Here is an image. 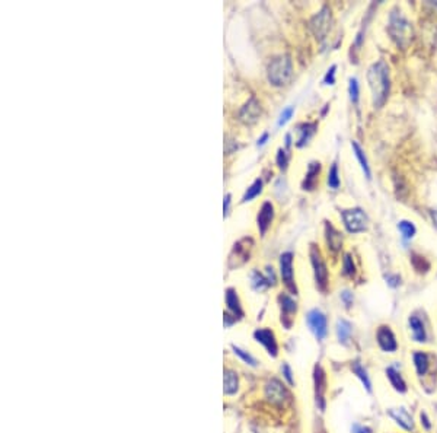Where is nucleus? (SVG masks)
<instances>
[{
    "label": "nucleus",
    "mask_w": 437,
    "mask_h": 433,
    "mask_svg": "<svg viewBox=\"0 0 437 433\" xmlns=\"http://www.w3.org/2000/svg\"><path fill=\"white\" fill-rule=\"evenodd\" d=\"M251 280H252V288L255 289V290H264V289H267L268 286H271L266 276H263V274L258 273V271H254V273H252Z\"/></svg>",
    "instance_id": "c85d7f7f"
},
{
    "label": "nucleus",
    "mask_w": 437,
    "mask_h": 433,
    "mask_svg": "<svg viewBox=\"0 0 437 433\" xmlns=\"http://www.w3.org/2000/svg\"><path fill=\"white\" fill-rule=\"evenodd\" d=\"M287 162H289L287 154H286L283 149H280V150H278V155H277V165H278L281 169H286V168H287Z\"/></svg>",
    "instance_id": "4c0bfd02"
},
{
    "label": "nucleus",
    "mask_w": 437,
    "mask_h": 433,
    "mask_svg": "<svg viewBox=\"0 0 437 433\" xmlns=\"http://www.w3.org/2000/svg\"><path fill=\"white\" fill-rule=\"evenodd\" d=\"M408 322L409 328H411V331H412V338H414L416 341H418V343L426 341L427 334H426V328H424L423 321L418 317H416V315H412V317H409Z\"/></svg>",
    "instance_id": "aec40b11"
},
{
    "label": "nucleus",
    "mask_w": 437,
    "mask_h": 433,
    "mask_svg": "<svg viewBox=\"0 0 437 433\" xmlns=\"http://www.w3.org/2000/svg\"><path fill=\"white\" fill-rule=\"evenodd\" d=\"M225 298H226V305H228L229 311L232 312V315H235V317L238 318L244 317V311H242V307H241V300H239L238 295H236V290L235 289H228Z\"/></svg>",
    "instance_id": "6ab92c4d"
},
{
    "label": "nucleus",
    "mask_w": 437,
    "mask_h": 433,
    "mask_svg": "<svg viewBox=\"0 0 437 433\" xmlns=\"http://www.w3.org/2000/svg\"><path fill=\"white\" fill-rule=\"evenodd\" d=\"M331 22H333V18H331V10L330 8H322V10L315 15L312 20H311V29L314 31L315 37L319 39H323L326 37V34L330 32V28H331Z\"/></svg>",
    "instance_id": "39448f33"
},
{
    "label": "nucleus",
    "mask_w": 437,
    "mask_h": 433,
    "mask_svg": "<svg viewBox=\"0 0 437 433\" xmlns=\"http://www.w3.org/2000/svg\"><path fill=\"white\" fill-rule=\"evenodd\" d=\"M376 338H378V344H379V347L383 352H388V353L397 352L398 343H397V338H395L394 331H392L389 327L382 326V327L378 328Z\"/></svg>",
    "instance_id": "f8f14e48"
},
{
    "label": "nucleus",
    "mask_w": 437,
    "mask_h": 433,
    "mask_svg": "<svg viewBox=\"0 0 437 433\" xmlns=\"http://www.w3.org/2000/svg\"><path fill=\"white\" fill-rule=\"evenodd\" d=\"M353 433H372L370 427H364L360 424H354L353 426Z\"/></svg>",
    "instance_id": "a19ab883"
},
{
    "label": "nucleus",
    "mask_w": 437,
    "mask_h": 433,
    "mask_svg": "<svg viewBox=\"0 0 437 433\" xmlns=\"http://www.w3.org/2000/svg\"><path fill=\"white\" fill-rule=\"evenodd\" d=\"M281 374H283V378H285L286 381H287V384L295 385V378H293V372H292L290 366L287 365V363H283V365H281Z\"/></svg>",
    "instance_id": "c9c22d12"
},
{
    "label": "nucleus",
    "mask_w": 437,
    "mask_h": 433,
    "mask_svg": "<svg viewBox=\"0 0 437 433\" xmlns=\"http://www.w3.org/2000/svg\"><path fill=\"white\" fill-rule=\"evenodd\" d=\"M328 185H330V188H333V190H337V188L340 187L338 168H337V165L335 164L331 166V169H330V172H328Z\"/></svg>",
    "instance_id": "473e14b6"
},
{
    "label": "nucleus",
    "mask_w": 437,
    "mask_h": 433,
    "mask_svg": "<svg viewBox=\"0 0 437 433\" xmlns=\"http://www.w3.org/2000/svg\"><path fill=\"white\" fill-rule=\"evenodd\" d=\"M348 91H350L352 101L356 104V102L359 101V82H357L356 77H352V79H350V88H348Z\"/></svg>",
    "instance_id": "f704fd0d"
},
{
    "label": "nucleus",
    "mask_w": 437,
    "mask_h": 433,
    "mask_svg": "<svg viewBox=\"0 0 437 433\" xmlns=\"http://www.w3.org/2000/svg\"><path fill=\"white\" fill-rule=\"evenodd\" d=\"M398 229L401 231L402 236H404L405 240H409V238H412V236L416 235V226H414V225H412V223H411V222H408V221L399 222Z\"/></svg>",
    "instance_id": "2f4dec72"
},
{
    "label": "nucleus",
    "mask_w": 437,
    "mask_h": 433,
    "mask_svg": "<svg viewBox=\"0 0 437 433\" xmlns=\"http://www.w3.org/2000/svg\"><path fill=\"white\" fill-rule=\"evenodd\" d=\"M251 245H252V240H251V238H244V240L238 241V242L233 245V250L230 252L229 266L233 267V266H241L242 263H245V261L249 258Z\"/></svg>",
    "instance_id": "9b49d317"
},
{
    "label": "nucleus",
    "mask_w": 437,
    "mask_h": 433,
    "mask_svg": "<svg viewBox=\"0 0 437 433\" xmlns=\"http://www.w3.org/2000/svg\"><path fill=\"white\" fill-rule=\"evenodd\" d=\"M267 279H268V282H270V285H274V283H276L274 271H273V269H270V267H267Z\"/></svg>",
    "instance_id": "79ce46f5"
},
{
    "label": "nucleus",
    "mask_w": 437,
    "mask_h": 433,
    "mask_svg": "<svg viewBox=\"0 0 437 433\" xmlns=\"http://www.w3.org/2000/svg\"><path fill=\"white\" fill-rule=\"evenodd\" d=\"M431 218H433V221H434V223L437 225V212L431 213Z\"/></svg>",
    "instance_id": "a18cd8bd"
},
{
    "label": "nucleus",
    "mask_w": 437,
    "mask_h": 433,
    "mask_svg": "<svg viewBox=\"0 0 437 433\" xmlns=\"http://www.w3.org/2000/svg\"><path fill=\"white\" fill-rule=\"evenodd\" d=\"M342 271L344 274L347 276H353L356 273V267H354V263H353V258L350 254L344 255V260H342Z\"/></svg>",
    "instance_id": "72a5a7b5"
},
{
    "label": "nucleus",
    "mask_w": 437,
    "mask_h": 433,
    "mask_svg": "<svg viewBox=\"0 0 437 433\" xmlns=\"http://www.w3.org/2000/svg\"><path fill=\"white\" fill-rule=\"evenodd\" d=\"M367 80L370 85L372 94H373V104L375 106L383 105L388 99L389 94V69L385 61H378L372 64V68L367 72Z\"/></svg>",
    "instance_id": "f257e3e1"
},
{
    "label": "nucleus",
    "mask_w": 437,
    "mask_h": 433,
    "mask_svg": "<svg viewBox=\"0 0 437 433\" xmlns=\"http://www.w3.org/2000/svg\"><path fill=\"white\" fill-rule=\"evenodd\" d=\"M266 398L274 405H283L289 394L286 391V386L278 379H271L266 385Z\"/></svg>",
    "instance_id": "1a4fd4ad"
},
{
    "label": "nucleus",
    "mask_w": 437,
    "mask_h": 433,
    "mask_svg": "<svg viewBox=\"0 0 437 433\" xmlns=\"http://www.w3.org/2000/svg\"><path fill=\"white\" fill-rule=\"evenodd\" d=\"M389 34L392 38L395 39V42L401 48H405L409 44V41L412 38V29L409 22L401 12H392L389 19Z\"/></svg>",
    "instance_id": "f03ea898"
},
{
    "label": "nucleus",
    "mask_w": 437,
    "mask_h": 433,
    "mask_svg": "<svg viewBox=\"0 0 437 433\" xmlns=\"http://www.w3.org/2000/svg\"><path fill=\"white\" fill-rule=\"evenodd\" d=\"M412 360H414L416 371H417L418 375L420 376L426 375V374H427V371H428V365H430L427 353H424V352H417V353H414V356H412Z\"/></svg>",
    "instance_id": "393cba45"
},
{
    "label": "nucleus",
    "mask_w": 437,
    "mask_h": 433,
    "mask_svg": "<svg viewBox=\"0 0 437 433\" xmlns=\"http://www.w3.org/2000/svg\"><path fill=\"white\" fill-rule=\"evenodd\" d=\"M229 206H230V196L228 194V196L225 197V203H223V210H225V214H228Z\"/></svg>",
    "instance_id": "37998d69"
},
{
    "label": "nucleus",
    "mask_w": 437,
    "mask_h": 433,
    "mask_svg": "<svg viewBox=\"0 0 437 433\" xmlns=\"http://www.w3.org/2000/svg\"><path fill=\"white\" fill-rule=\"evenodd\" d=\"M311 258H312V266H314L316 286L323 292L328 286V270L321 257V252L316 250V247L311 248Z\"/></svg>",
    "instance_id": "0eeeda50"
},
{
    "label": "nucleus",
    "mask_w": 437,
    "mask_h": 433,
    "mask_svg": "<svg viewBox=\"0 0 437 433\" xmlns=\"http://www.w3.org/2000/svg\"><path fill=\"white\" fill-rule=\"evenodd\" d=\"M273 219H274V207H273V204L270 202H266L263 204V207H261L257 218L258 229H259L261 233H266Z\"/></svg>",
    "instance_id": "4468645a"
},
{
    "label": "nucleus",
    "mask_w": 437,
    "mask_h": 433,
    "mask_svg": "<svg viewBox=\"0 0 437 433\" xmlns=\"http://www.w3.org/2000/svg\"><path fill=\"white\" fill-rule=\"evenodd\" d=\"M342 221L347 228V231L352 233L366 231L367 228V216L361 209H348L341 212Z\"/></svg>",
    "instance_id": "20e7f679"
},
{
    "label": "nucleus",
    "mask_w": 437,
    "mask_h": 433,
    "mask_svg": "<svg viewBox=\"0 0 437 433\" xmlns=\"http://www.w3.org/2000/svg\"><path fill=\"white\" fill-rule=\"evenodd\" d=\"M335 69H337V66H331V69L326 72L325 79H323V82H325L326 85H334V83H335Z\"/></svg>",
    "instance_id": "58836bf2"
},
{
    "label": "nucleus",
    "mask_w": 437,
    "mask_h": 433,
    "mask_svg": "<svg viewBox=\"0 0 437 433\" xmlns=\"http://www.w3.org/2000/svg\"><path fill=\"white\" fill-rule=\"evenodd\" d=\"M297 128H299V133H300L299 140H297V146L302 147V146L308 143V140L315 135V132H316V123H303V124L299 125Z\"/></svg>",
    "instance_id": "5701e85b"
},
{
    "label": "nucleus",
    "mask_w": 437,
    "mask_h": 433,
    "mask_svg": "<svg viewBox=\"0 0 437 433\" xmlns=\"http://www.w3.org/2000/svg\"><path fill=\"white\" fill-rule=\"evenodd\" d=\"M293 113H295L293 106H287L286 110H283V113H281V116H280V120H278V125H285L286 123L292 118Z\"/></svg>",
    "instance_id": "e433bc0d"
},
{
    "label": "nucleus",
    "mask_w": 437,
    "mask_h": 433,
    "mask_svg": "<svg viewBox=\"0 0 437 433\" xmlns=\"http://www.w3.org/2000/svg\"><path fill=\"white\" fill-rule=\"evenodd\" d=\"M352 371L354 375L357 376L359 379L361 381V384L364 385V388L370 393L372 391V382H370V378H369V375H367V372H366V369L363 367V366L360 365V362H354L352 365Z\"/></svg>",
    "instance_id": "a878e982"
},
{
    "label": "nucleus",
    "mask_w": 437,
    "mask_h": 433,
    "mask_svg": "<svg viewBox=\"0 0 437 433\" xmlns=\"http://www.w3.org/2000/svg\"><path fill=\"white\" fill-rule=\"evenodd\" d=\"M353 146V150H354V155H356V158L359 159V162H360L361 165V169L364 171V175H366V178H369L370 180V168H369V162H367V158H366V155H364V152H363V149H361L360 146H359V143H356V142H353L352 143Z\"/></svg>",
    "instance_id": "cd10ccee"
},
{
    "label": "nucleus",
    "mask_w": 437,
    "mask_h": 433,
    "mask_svg": "<svg viewBox=\"0 0 437 433\" xmlns=\"http://www.w3.org/2000/svg\"><path fill=\"white\" fill-rule=\"evenodd\" d=\"M306 321H308V326L311 328V331L314 333L318 340L325 338L326 333H328V321H326V317L322 311H319V309L309 311L306 315Z\"/></svg>",
    "instance_id": "423d86ee"
},
{
    "label": "nucleus",
    "mask_w": 437,
    "mask_h": 433,
    "mask_svg": "<svg viewBox=\"0 0 437 433\" xmlns=\"http://www.w3.org/2000/svg\"><path fill=\"white\" fill-rule=\"evenodd\" d=\"M315 385H316V404L318 407L323 410L325 408V400H323V393H325V374H323L322 367L316 366L315 367Z\"/></svg>",
    "instance_id": "dca6fc26"
},
{
    "label": "nucleus",
    "mask_w": 437,
    "mask_h": 433,
    "mask_svg": "<svg viewBox=\"0 0 437 433\" xmlns=\"http://www.w3.org/2000/svg\"><path fill=\"white\" fill-rule=\"evenodd\" d=\"M261 191H263V181H261V180H255V183L252 184V185L248 188V191L245 192L242 202H251V200H252L254 197H257Z\"/></svg>",
    "instance_id": "c756f323"
},
{
    "label": "nucleus",
    "mask_w": 437,
    "mask_h": 433,
    "mask_svg": "<svg viewBox=\"0 0 437 433\" xmlns=\"http://www.w3.org/2000/svg\"><path fill=\"white\" fill-rule=\"evenodd\" d=\"M352 336V324L347 319H338L337 321V337L341 343H347V340Z\"/></svg>",
    "instance_id": "bb28decb"
},
{
    "label": "nucleus",
    "mask_w": 437,
    "mask_h": 433,
    "mask_svg": "<svg viewBox=\"0 0 437 433\" xmlns=\"http://www.w3.org/2000/svg\"><path fill=\"white\" fill-rule=\"evenodd\" d=\"M325 231H326V242H328V248L333 251V252H338V251L341 250V245H342V236L340 235V232L337 231L331 223H326Z\"/></svg>",
    "instance_id": "f3484780"
},
{
    "label": "nucleus",
    "mask_w": 437,
    "mask_h": 433,
    "mask_svg": "<svg viewBox=\"0 0 437 433\" xmlns=\"http://www.w3.org/2000/svg\"><path fill=\"white\" fill-rule=\"evenodd\" d=\"M278 302H280V305H281V322H285L286 326V319L289 318L290 319V322H292V317L290 315H293V314H296V311H297V305H296L295 299L290 298L289 295H286V293H281L280 296H278Z\"/></svg>",
    "instance_id": "2eb2a0df"
},
{
    "label": "nucleus",
    "mask_w": 437,
    "mask_h": 433,
    "mask_svg": "<svg viewBox=\"0 0 437 433\" xmlns=\"http://www.w3.org/2000/svg\"><path fill=\"white\" fill-rule=\"evenodd\" d=\"M390 417L399 424L402 426L405 430H412L414 429V423H412V417L409 416L405 410H390L389 412Z\"/></svg>",
    "instance_id": "4be33fe9"
},
{
    "label": "nucleus",
    "mask_w": 437,
    "mask_h": 433,
    "mask_svg": "<svg viewBox=\"0 0 437 433\" xmlns=\"http://www.w3.org/2000/svg\"><path fill=\"white\" fill-rule=\"evenodd\" d=\"M261 116V105L255 98H251L245 105L242 106L239 118L245 123V124H254Z\"/></svg>",
    "instance_id": "ddd939ff"
},
{
    "label": "nucleus",
    "mask_w": 437,
    "mask_h": 433,
    "mask_svg": "<svg viewBox=\"0 0 437 433\" xmlns=\"http://www.w3.org/2000/svg\"><path fill=\"white\" fill-rule=\"evenodd\" d=\"M232 349H233V353H235V355H236V356H239L241 357V359H242V360H244V362H245V363H247V365H249V366H254V367H255V366H257V359H255V357L252 356V355H249V353H248V352H245V350H242V349H241V347H236V346H232Z\"/></svg>",
    "instance_id": "7c9ffc66"
},
{
    "label": "nucleus",
    "mask_w": 437,
    "mask_h": 433,
    "mask_svg": "<svg viewBox=\"0 0 437 433\" xmlns=\"http://www.w3.org/2000/svg\"><path fill=\"white\" fill-rule=\"evenodd\" d=\"M386 375H388L390 385H392L398 393H405V391H407V384H405V381L402 379V376H401V374H399L397 369L388 367V369H386Z\"/></svg>",
    "instance_id": "b1692460"
},
{
    "label": "nucleus",
    "mask_w": 437,
    "mask_h": 433,
    "mask_svg": "<svg viewBox=\"0 0 437 433\" xmlns=\"http://www.w3.org/2000/svg\"><path fill=\"white\" fill-rule=\"evenodd\" d=\"M321 172V164L319 162H312L308 168V174H306V178L303 181V190H314L315 185L318 183V175Z\"/></svg>",
    "instance_id": "412c9836"
},
{
    "label": "nucleus",
    "mask_w": 437,
    "mask_h": 433,
    "mask_svg": "<svg viewBox=\"0 0 437 433\" xmlns=\"http://www.w3.org/2000/svg\"><path fill=\"white\" fill-rule=\"evenodd\" d=\"M255 341L267 350V353L271 357H277L278 355V344H277L276 336L271 330L268 328H258L254 333Z\"/></svg>",
    "instance_id": "9d476101"
},
{
    "label": "nucleus",
    "mask_w": 437,
    "mask_h": 433,
    "mask_svg": "<svg viewBox=\"0 0 437 433\" xmlns=\"http://www.w3.org/2000/svg\"><path fill=\"white\" fill-rule=\"evenodd\" d=\"M280 273H281L286 288L296 295L297 289H296L295 276H293V254L292 252L281 254V257H280Z\"/></svg>",
    "instance_id": "6e6552de"
},
{
    "label": "nucleus",
    "mask_w": 437,
    "mask_h": 433,
    "mask_svg": "<svg viewBox=\"0 0 437 433\" xmlns=\"http://www.w3.org/2000/svg\"><path fill=\"white\" fill-rule=\"evenodd\" d=\"M238 375H236L233 371H230V369H225V375H223V393L226 395H233L238 393Z\"/></svg>",
    "instance_id": "a211bd4d"
},
{
    "label": "nucleus",
    "mask_w": 437,
    "mask_h": 433,
    "mask_svg": "<svg viewBox=\"0 0 437 433\" xmlns=\"http://www.w3.org/2000/svg\"><path fill=\"white\" fill-rule=\"evenodd\" d=\"M341 300L344 302V305L348 308V307H352L353 304V293H350L348 290H344L341 293Z\"/></svg>",
    "instance_id": "ea45409f"
},
{
    "label": "nucleus",
    "mask_w": 437,
    "mask_h": 433,
    "mask_svg": "<svg viewBox=\"0 0 437 433\" xmlns=\"http://www.w3.org/2000/svg\"><path fill=\"white\" fill-rule=\"evenodd\" d=\"M293 73L292 60L289 56H280L276 57L268 66V80L274 86H283L289 82Z\"/></svg>",
    "instance_id": "7ed1b4c3"
},
{
    "label": "nucleus",
    "mask_w": 437,
    "mask_h": 433,
    "mask_svg": "<svg viewBox=\"0 0 437 433\" xmlns=\"http://www.w3.org/2000/svg\"><path fill=\"white\" fill-rule=\"evenodd\" d=\"M267 139H268V133H264V135L258 139V146H263V144H266Z\"/></svg>",
    "instance_id": "c03bdc74"
}]
</instances>
